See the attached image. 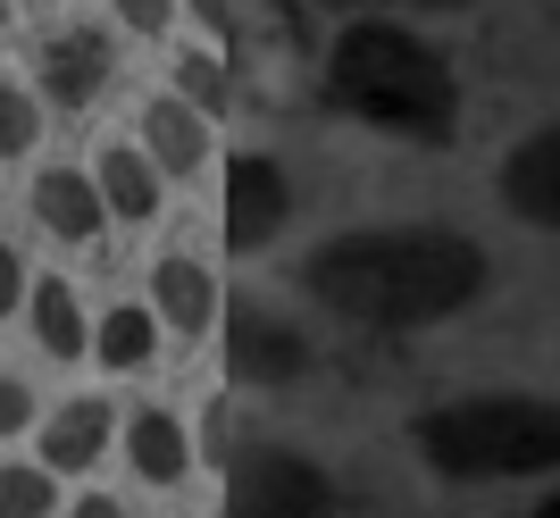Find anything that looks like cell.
Listing matches in <instances>:
<instances>
[{
  "label": "cell",
  "mask_w": 560,
  "mask_h": 518,
  "mask_svg": "<svg viewBox=\"0 0 560 518\" xmlns=\"http://www.w3.org/2000/svg\"><path fill=\"white\" fill-rule=\"evenodd\" d=\"M34 217H43V235H59V243H101L109 201H101V185L84 167H43V176H34Z\"/></svg>",
  "instance_id": "cell-10"
},
{
  "label": "cell",
  "mask_w": 560,
  "mask_h": 518,
  "mask_svg": "<svg viewBox=\"0 0 560 518\" xmlns=\"http://www.w3.org/2000/svg\"><path fill=\"white\" fill-rule=\"evenodd\" d=\"M327 101L343 118L401 142H452L460 134V75L419 25L394 9H360L327 50Z\"/></svg>",
  "instance_id": "cell-2"
},
{
  "label": "cell",
  "mask_w": 560,
  "mask_h": 518,
  "mask_svg": "<svg viewBox=\"0 0 560 518\" xmlns=\"http://www.w3.org/2000/svg\"><path fill=\"white\" fill-rule=\"evenodd\" d=\"M192 17L210 25V34H226V43H234V0H192Z\"/></svg>",
  "instance_id": "cell-24"
},
{
  "label": "cell",
  "mask_w": 560,
  "mask_h": 518,
  "mask_svg": "<svg viewBox=\"0 0 560 518\" xmlns=\"http://www.w3.org/2000/svg\"><path fill=\"white\" fill-rule=\"evenodd\" d=\"M25 302H34V334H43L50 360H84V309H75V284L68 276H43Z\"/></svg>",
  "instance_id": "cell-16"
},
{
  "label": "cell",
  "mask_w": 560,
  "mask_h": 518,
  "mask_svg": "<svg viewBox=\"0 0 560 518\" xmlns=\"http://www.w3.org/2000/svg\"><path fill=\"white\" fill-rule=\"evenodd\" d=\"M43 510H59L50 469H0V518H43Z\"/></svg>",
  "instance_id": "cell-19"
},
{
  "label": "cell",
  "mask_w": 560,
  "mask_h": 518,
  "mask_svg": "<svg viewBox=\"0 0 560 518\" xmlns=\"http://www.w3.org/2000/svg\"><path fill=\"white\" fill-rule=\"evenodd\" d=\"M493 259L460 226H343L302 259V293L369 334L452 327L486 293Z\"/></svg>",
  "instance_id": "cell-1"
},
{
  "label": "cell",
  "mask_w": 560,
  "mask_h": 518,
  "mask_svg": "<svg viewBox=\"0 0 560 518\" xmlns=\"http://www.w3.org/2000/svg\"><path fill=\"white\" fill-rule=\"evenodd\" d=\"M151 318L160 327H176V334H210V318H218V284H210V268L201 259H185V251H160L151 259Z\"/></svg>",
  "instance_id": "cell-11"
},
{
  "label": "cell",
  "mask_w": 560,
  "mask_h": 518,
  "mask_svg": "<svg viewBox=\"0 0 560 518\" xmlns=\"http://www.w3.org/2000/svg\"><path fill=\"white\" fill-rule=\"evenodd\" d=\"M0 25H9V0H0Z\"/></svg>",
  "instance_id": "cell-26"
},
{
  "label": "cell",
  "mask_w": 560,
  "mask_h": 518,
  "mask_svg": "<svg viewBox=\"0 0 560 518\" xmlns=\"http://www.w3.org/2000/svg\"><path fill=\"white\" fill-rule=\"evenodd\" d=\"M93 167H101V176H93V185H101V201H109L117 217H151V210H160L167 176L151 167V151H142V142H109V151H101Z\"/></svg>",
  "instance_id": "cell-14"
},
{
  "label": "cell",
  "mask_w": 560,
  "mask_h": 518,
  "mask_svg": "<svg viewBox=\"0 0 560 518\" xmlns=\"http://www.w3.org/2000/svg\"><path fill=\"white\" fill-rule=\"evenodd\" d=\"M318 9H335V17H360V9H477V0H318Z\"/></svg>",
  "instance_id": "cell-21"
},
{
  "label": "cell",
  "mask_w": 560,
  "mask_h": 518,
  "mask_svg": "<svg viewBox=\"0 0 560 518\" xmlns=\"http://www.w3.org/2000/svg\"><path fill=\"white\" fill-rule=\"evenodd\" d=\"M167 75H176V93H185L192 109H201V118H218V109H234V84H226V75H218V59H192V50H185V59H176V68H167Z\"/></svg>",
  "instance_id": "cell-18"
},
{
  "label": "cell",
  "mask_w": 560,
  "mask_h": 518,
  "mask_svg": "<svg viewBox=\"0 0 560 518\" xmlns=\"http://www.w3.org/2000/svg\"><path fill=\"white\" fill-rule=\"evenodd\" d=\"M226 243L234 251H268L284 235V217H293V176H284L268 151H234L226 160Z\"/></svg>",
  "instance_id": "cell-6"
},
{
  "label": "cell",
  "mask_w": 560,
  "mask_h": 518,
  "mask_svg": "<svg viewBox=\"0 0 560 518\" xmlns=\"http://www.w3.org/2000/svg\"><path fill=\"white\" fill-rule=\"evenodd\" d=\"M18 302H25V259L9 251V243H0V318H9Z\"/></svg>",
  "instance_id": "cell-23"
},
{
  "label": "cell",
  "mask_w": 560,
  "mask_h": 518,
  "mask_svg": "<svg viewBox=\"0 0 560 518\" xmlns=\"http://www.w3.org/2000/svg\"><path fill=\"white\" fill-rule=\"evenodd\" d=\"M226 377L234 385H302L310 377V334L284 318L277 302H252V293H234L226 302Z\"/></svg>",
  "instance_id": "cell-5"
},
{
  "label": "cell",
  "mask_w": 560,
  "mask_h": 518,
  "mask_svg": "<svg viewBox=\"0 0 560 518\" xmlns=\"http://www.w3.org/2000/svg\"><path fill=\"white\" fill-rule=\"evenodd\" d=\"M142 151H151L160 176H201V160H210V118H201L185 93H160L142 109Z\"/></svg>",
  "instance_id": "cell-9"
},
{
  "label": "cell",
  "mask_w": 560,
  "mask_h": 518,
  "mask_svg": "<svg viewBox=\"0 0 560 518\" xmlns=\"http://www.w3.org/2000/svg\"><path fill=\"white\" fill-rule=\"evenodd\" d=\"M536 518H560V485H552V494H544V502H536Z\"/></svg>",
  "instance_id": "cell-25"
},
{
  "label": "cell",
  "mask_w": 560,
  "mask_h": 518,
  "mask_svg": "<svg viewBox=\"0 0 560 518\" xmlns=\"http://www.w3.org/2000/svg\"><path fill=\"white\" fill-rule=\"evenodd\" d=\"M410 451L452 485L560 476V401L544 393H460L410 419Z\"/></svg>",
  "instance_id": "cell-3"
},
{
  "label": "cell",
  "mask_w": 560,
  "mask_h": 518,
  "mask_svg": "<svg viewBox=\"0 0 560 518\" xmlns=\"http://www.w3.org/2000/svg\"><path fill=\"white\" fill-rule=\"evenodd\" d=\"M109 435H117V410H109L101 393H75L68 410H50V426H43V469H50V476L93 469Z\"/></svg>",
  "instance_id": "cell-12"
},
{
  "label": "cell",
  "mask_w": 560,
  "mask_h": 518,
  "mask_svg": "<svg viewBox=\"0 0 560 518\" xmlns=\"http://www.w3.org/2000/svg\"><path fill=\"white\" fill-rule=\"evenodd\" d=\"M126 460H135L142 485H185L192 476V435L176 410H135L126 419Z\"/></svg>",
  "instance_id": "cell-13"
},
{
  "label": "cell",
  "mask_w": 560,
  "mask_h": 518,
  "mask_svg": "<svg viewBox=\"0 0 560 518\" xmlns=\"http://www.w3.org/2000/svg\"><path fill=\"white\" fill-rule=\"evenodd\" d=\"M84 352H101V368H151V352H160V318L142 302L109 309L101 318V334H84Z\"/></svg>",
  "instance_id": "cell-15"
},
{
  "label": "cell",
  "mask_w": 560,
  "mask_h": 518,
  "mask_svg": "<svg viewBox=\"0 0 560 518\" xmlns=\"http://www.w3.org/2000/svg\"><path fill=\"white\" fill-rule=\"evenodd\" d=\"M226 510L234 518H318L335 510V476L284 444H226Z\"/></svg>",
  "instance_id": "cell-4"
},
{
  "label": "cell",
  "mask_w": 560,
  "mask_h": 518,
  "mask_svg": "<svg viewBox=\"0 0 560 518\" xmlns=\"http://www.w3.org/2000/svg\"><path fill=\"white\" fill-rule=\"evenodd\" d=\"M117 75V50L101 25H59L43 43V59H34V84H43V101H59V109H84V101H101V84Z\"/></svg>",
  "instance_id": "cell-8"
},
{
  "label": "cell",
  "mask_w": 560,
  "mask_h": 518,
  "mask_svg": "<svg viewBox=\"0 0 560 518\" xmlns=\"http://www.w3.org/2000/svg\"><path fill=\"white\" fill-rule=\"evenodd\" d=\"M493 192H502V210H511L518 226L560 235V118H544L536 134L502 160V185H493Z\"/></svg>",
  "instance_id": "cell-7"
},
{
  "label": "cell",
  "mask_w": 560,
  "mask_h": 518,
  "mask_svg": "<svg viewBox=\"0 0 560 518\" xmlns=\"http://www.w3.org/2000/svg\"><path fill=\"white\" fill-rule=\"evenodd\" d=\"M25 419H34V393L18 377H0V435H25Z\"/></svg>",
  "instance_id": "cell-22"
},
{
  "label": "cell",
  "mask_w": 560,
  "mask_h": 518,
  "mask_svg": "<svg viewBox=\"0 0 560 518\" xmlns=\"http://www.w3.org/2000/svg\"><path fill=\"white\" fill-rule=\"evenodd\" d=\"M43 142V109H34V93L25 84H0V160H25Z\"/></svg>",
  "instance_id": "cell-17"
},
{
  "label": "cell",
  "mask_w": 560,
  "mask_h": 518,
  "mask_svg": "<svg viewBox=\"0 0 560 518\" xmlns=\"http://www.w3.org/2000/svg\"><path fill=\"white\" fill-rule=\"evenodd\" d=\"M109 9L135 25V34H167V25H176V0H109Z\"/></svg>",
  "instance_id": "cell-20"
}]
</instances>
